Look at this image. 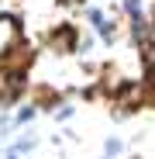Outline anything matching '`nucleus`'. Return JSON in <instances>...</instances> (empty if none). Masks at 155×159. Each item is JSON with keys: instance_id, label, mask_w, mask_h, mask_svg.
<instances>
[{"instance_id": "f257e3e1", "label": "nucleus", "mask_w": 155, "mask_h": 159, "mask_svg": "<svg viewBox=\"0 0 155 159\" xmlns=\"http://www.w3.org/2000/svg\"><path fill=\"white\" fill-rule=\"evenodd\" d=\"M17 42H21L17 21H14L11 14H4V17H0V56H7L11 48H17Z\"/></svg>"}, {"instance_id": "f03ea898", "label": "nucleus", "mask_w": 155, "mask_h": 159, "mask_svg": "<svg viewBox=\"0 0 155 159\" xmlns=\"http://www.w3.org/2000/svg\"><path fill=\"white\" fill-rule=\"evenodd\" d=\"M52 48H59V52H72L76 48V31L69 28V24H62V31L52 35Z\"/></svg>"}, {"instance_id": "7ed1b4c3", "label": "nucleus", "mask_w": 155, "mask_h": 159, "mask_svg": "<svg viewBox=\"0 0 155 159\" xmlns=\"http://www.w3.org/2000/svg\"><path fill=\"white\" fill-rule=\"evenodd\" d=\"M97 28H100V38H103V42H114V35H117V24H114V21H107V17H103Z\"/></svg>"}, {"instance_id": "20e7f679", "label": "nucleus", "mask_w": 155, "mask_h": 159, "mask_svg": "<svg viewBox=\"0 0 155 159\" xmlns=\"http://www.w3.org/2000/svg\"><path fill=\"white\" fill-rule=\"evenodd\" d=\"M124 11L131 14V17H138L141 14V0H124Z\"/></svg>"}, {"instance_id": "39448f33", "label": "nucleus", "mask_w": 155, "mask_h": 159, "mask_svg": "<svg viewBox=\"0 0 155 159\" xmlns=\"http://www.w3.org/2000/svg\"><path fill=\"white\" fill-rule=\"evenodd\" d=\"M117 152H121V142H117V139H110V142H107V159H114Z\"/></svg>"}, {"instance_id": "423d86ee", "label": "nucleus", "mask_w": 155, "mask_h": 159, "mask_svg": "<svg viewBox=\"0 0 155 159\" xmlns=\"http://www.w3.org/2000/svg\"><path fill=\"white\" fill-rule=\"evenodd\" d=\"M148 42H152V45H155V21H152V24H148Z\"/></svg>"}]
</instances>
